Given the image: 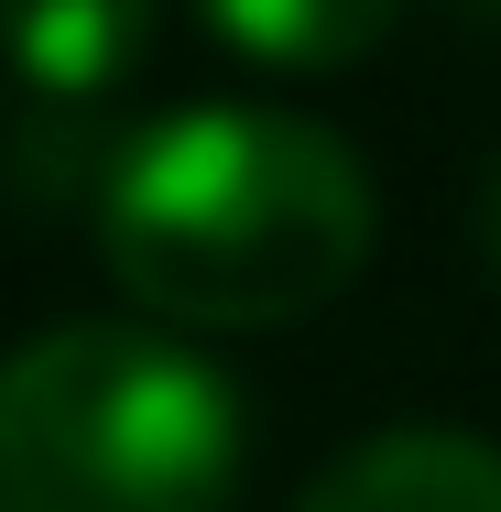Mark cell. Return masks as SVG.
<instances>
[{
    "instance_id": "3957f363",
    "label": "cell",
    "mask_w": 501,
    "mask_h": 512,
    "mask_svg": "<svg viewBox=\"0 0 501 512\" xmlns=\"http://www.w3.org/2000/svg\"><path fill=\"white\" fill-rule=\"evenodd\" d=\"M295 512H501V447L458 425H393L327 458Z\"/></svg>"
},
{
    "instance_id": "5b68a950",
    "label": "cell",
    "mask_w": 501,
    "mask_h": 512,
    "mask_svg": "<svg viewBox=\"0 0 501 512\" xmlns=\"http://www.w3.org/2000/svg\"><path fill=\"white\" fill-rule=\"evenodd\" d=\"M403 0H197V22L273 77H349L360 55H382Z\"/></svg>"
},
{
    "instance_id": "52a82bcc",
    "label": "cell",
    "mask_w": 501,
    "mask_h": 512,
    "mask_svg": "<svg viewBox=\"0 0 501 512\" xmlns=\"http://www.w3.org/2000/svg\"><path fill=\"white\" fill-rule=\"evenodd\" d=\"M469 11H501V0H469Z\"/></svg>"
},
{
    "instance_id": "277c9868",
    "label": "cell",
    "mask_w": 501,
    "mask_h": 512,
    "mask_svg": "<svg viewBox=\"0 0 501 512\" xmlns=\"http://www.w3.org/2000/svg\"><path fill=\"white\" fill-rule=\"evenodd\" d=\"M153 44V0H0V55L33 99H109Z\"/></svg>"
},
{
    "instance_id": "7a4b0ae2",
    "label": "cell",
    "mask_w": 501,
    "mask_h": 512,
    "mask_svg": "<svg viewBox=\"0 0 501 512\" xmlns=\"http://www.w3.org/2000/svg\"><path fill=\"white\" fill-rule=\"evenodd\" d=\"M251 404L164 327H44L0 360V512H229Z\"/></svg>"
},
{
    "instance_id": "6da1fadb",
    "label": "cell",
    "mask_w": 501,
    "mask_h": 512,
    "mask_svg": "<svg viewBox=\"0 0 501 512\" xmlns=\"http://www.w3.org/2000/svg\"><path fill=\"white\" fill-rule=\"evenodd\" d=\"M371 175L295 109L197 99L120 142L99 186L109 284L164 327H295L371 262Z\"/></svg>"
},
{
    "instance_id": "8992f818",
    "label": "cell",
    "mask_w": 501,
    "mask_h": 512,
    "mask_svg": "<svg viewBox=\"0 0 501 512\" xmlns=\"http://www.w3.org/2000/svg\"><path fill=\"white\" fill-rule=\"evenodd\" d=\"M480 251H491V273H501V164H491V186H480Z\"/></svg>"
}]
</instances>
